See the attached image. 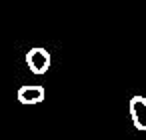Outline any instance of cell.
<instances>
[{
    "instance_id": "6da1fadb",
    "label": "cell",
    "mask_w": 146,
    "mask_h": 140,
    "mask_svg": "<svg viewBox=\"0 0 146 140\" xmlns=\"http://www.w3.org/2000/svg\"><path fill=\"white\" fill-rule=\"evenodd\" d=\"M26 64H28L30 72H34V74H44V72H48V68H50V52H48L46 48H40V46L30 48V50L26 52Z\"/></svg>"
},
{
    "instance_id": "7a4b0ae2",
    "label": "cell",
    "mask_w": 146,
    "mask_h": 140,
    "mask_svg": "<svg viewBox=\"0 0 146 140\" xmlns=\"http://www.w3.org/2000/svg\"><path fill=\"white\" fill-rule=\"evenodd\" d=\"M128 108H130V118L134 122V128L146 130V98L144 96H132Z\"/></svg>"
},
{
    "instance_id": "3957f363",
    "label": "cell",
    "mask_w": 146,
    "mask_h": 140,
    "mask_svg": "<svg viewBox=\"0 0 146 140\" xmlns=\"http://www.w3.org/2000/svg\"><path fill=\"white\" fill-rule=\"evenodd\" d=\"M44 96H46V92L38 84L22 86V88H18V94H16V98H18L20 104H40L44 100Z\"/></svg>"
}]
</instances>
